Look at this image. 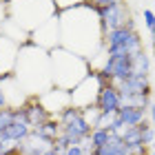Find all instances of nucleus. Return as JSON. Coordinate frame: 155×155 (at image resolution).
Wrapping results in <instances>:
<instances>
[{
	"label": "nucleus",
	"mask_w": 155,
	"mask_h": 155,
	"mask_svg": "<svg viewBox=\"0 0 155 155\" xmlns=\"http://www.w3.org/2000/svg\"><path fill=\"white\" fill-rule=\"evenodd\" d=\"M60 47L73 51L84 60H95L104 51V27L93 7L82 5L58 13Z\"/></svg>",
	"instance_id": "nucleus-1"
},
{
	"label": "nucleus",
	"mask_w": 155,
	"mask_h": 155,
	"mask_svg": "<svg viewBox=\"0 0 155 155\" xmlns=\"http://www.w3.org/2000/svg\"><path fill=\"white\" fill-rule=\"evenodd\" d=\"M16 80L20 82L27 93L42 95L45 91L53 89V73H51V51H45L31 42L20 47L18 64H16Z\"/></svg>",
	"instance_id": "nucleus-2"
},
{
	"label": "nucleus",
	"mask_w": 155,
	"mask_h": 155,
	"mask_svg": "<svg viewBox=\"0 0 155 155\" xmlns=\"http://www.w3.org/2000/svg\"><path fill=\"white\" fill-rule=\"evenodd\" d=\"M51 73H53V87L73 91L91 73V64L89 60L75 55L73 51L58 47L51 51Z\"/></svg>",
	"instance_id": "nucleus-3"
},
{
	"label": "nucleus",
	"mask_w": 155,
	"mask_h": 155,
	"mask_svg": "<svg viewBox=\"0 0 155 155\" xmlns=\"http://www.w3.org/2000/svg\"><path fill=\"white\" fill-rule=\"evenodd\" d=\"M7 2H9V18L29 36L47 20L58 16V7L53 0H7Z\"/></svg>",
	"instance_id": "nucleus-4"
},
{
	"label": "nucleus",
	"mask_w": 155,
	"mask_h": 155,
	"mask_svg": "<svg viewBox=\"0 0 155 155\" xmlns=\"http://www.w3.org/2000/svg\"><path fill=\"white\" fill-rule=\"evenodd\" d=\"M144 51L142 38L133 27H124V29H113L104 31V53L107 58H126V55H135Z\"/></svg>",
	"instance_id": "nucleus-5"
},
{
	"label": "nucleus",
	"mask_w": 155,
	"mask_h": 155,
	"mask_svg": "<svg viewBox=\"0 0 155 155\" xmlns=\"http://www.w3.org/2000/svg\"><path fill=\"white\" fill-rule=\"evenodd\" d=\"M102 87H104L102 75L97 73V71H91V73L71 91V107L80 109V111L93 109L95 104H97V97H100Z\"/></svg>",
	"instance_id": "nucleus-6"
},
{
	"label": "nucleus",
	"mask_w": 155,
	"mask_h": 155,
	"mask_svg": "<svg viewBox=\"0 0 155 155\" xmlns=\"http://www.w3.org/2000/svg\"><path fill=\"white\" fill-rule=\"evenodd\" d=\"M29 42L36 45V47H40V49H45V51L58 49L60 47V18L53 16L51 20H47L42 27H38V29L29 36Z\"/></svg>",
	"instance_id": "nucleus-7"
},
{
	"label": "nucleus",
	"mask_w": 155,
	"mask_h": 155,
	"mask_svg": "<svg viewBox=\"0 0 155 155\" xmlns=\"http://www.w3.org/2000/svg\"><path fill=\"white\" fill-rule=\"evenodd\" d=\"M100 16V22L104 27V31H113V29H124V27H133V18L126 2L113 5V7H104V9H95Z\"/></svg>",
	"instance_id": "nucleus-8"
},
{
	"label": "nucleus",
	"mask_w": 155,
	"mask_h": 155,
	"mask_svg": "<svg viewBox=\"0 0 155 155\" xmlns=\"http://www.w3.org/2000/svg\"><path fill=\"white\" fill-rule=\"evenodd\" d=\"M20 47L16 40L7 38L0 33V75H13L18 64V55H20Z\"/></svg>",
	"instance_id": "nucleus-9"
},
{
	"label": "nucleus",
	"mask_w": 155,
	"mask_h": 155,
	"mask_svg": "<svg viewBox=\"0 0 155 155\" xmlns=\"http://www.w3.org/2000/svg\"><path fill=\"white\" fill-rule=\"evenodd\" d=\"M38 100L42 102V107H45L51 115H53V113L60 115L64 109L71 107V91H64V89L53 87V89L45 91L42 95H38Z\"/></svg>",
	"instance_id": "nucleus-10"
},
{
	"label": "nucleus",
	"mask_w": 155,
	"mask_h": 155,
	"mask_svg": "<svg viewBox=\"0 0 155 155\" xmlns=\"http://www.w3.org/2000/svg\"><path fill=\"white\" fill-rule=\"evenodd\" d=\"M95 107L100 109V113H109V115L120 113V109H122V95H120V89L113 87V84H109V82H104Z\"/></svg>",
	"instance_id": "nucleus-11"
},
{
	"label": "nucleus",
	"mask_w": 155,
	"mask_h": 155,
	"mask_svg": "<svg viewBox=\"0 0 155 155\" xmlns=\"http://www.w3.org/2000/svg\"><path fill=\"white\" fill-rule=\"evenodd\" d=\"M25 115H27V122L31 124V129H36V126H42L45 122H49L53 115L49 113V111L42 107V102L38 100V97H33V100H29L25 104Z\"/></svg>",
	"instance_id": "nucleus-12"
},
{
	"label": "nucleus",
	"mask_w": 155,
	"mask_h": 155,
	"mask_svg": "<svg viewBox=\"0 0 155 155\" xmlns=\"http://www.w3.org/2000/svg\"><path fill=\"white\" fill-rule=\"evenodd\" d=\"M146 113H149V109H142V107H124L120 109V117H122L124 126L129 129V126H140L146 122Z\"/></svg>",
	"instance_id": "nucleus-13"
},
{
	"label": "nucleus",
	"mask_w": 155,
	"mask_h": 155,
	"mask_svg": "<svg viewBox=\"0 0 155 155\" xmlns=\"http://www.w3.org/2000/svg\"><path fill=\"white\" fill-rule=\"evenodd\" d=\"M95 155H129V146L124 144V140L120 137L117 133H113L109 142L104 144L100 151H95Z\"/></svg>",
	"instance_id": "nucleus-14"
},
{
	"label": "nucleus",
	"mask_w": 155,
	"mask_h": 155,
	"mask_svg": "<svg viewBox=\"0 0 155 155\" xmlns=\"http://www.w3.org/2000/svg\"><path fill=\"white\" fill-rule=\"evenodd\" d=\"M111 135H113V133L111 131H107V129H93L91 131V135H89V144H91V151H100L104 144L109 142L111 140Z\"/></svg>",
	"instance_id": "nucleus-15"
},
{
	"label": "nucleus",
	"mask_w": 155,
	"mask_h": 155,
	"mask_svg": "<svg viewBox=\"0 0 155 155\" xmlns=\"http://www.w3.org/2000/svg\"><path fill=\"white\" fill-rule=\"evenodd\" d=\"M120 137L124 140L126 146H135V144H142V124L140 126H129L120 133Z\"/></svg>",
	"instance_id": "nucleus-16"
},
{
	"label": "nucleus",
	"mask_w": 155,
	"mask_h": 155,
	"mask_svg": "<svg viewBox=\"0 0 155 155\" xmlns=\"http://www.w3.org/2000/svg\"><path fill=\"white\" fill-rule=\"evenodd\" d=\"M133 67H135V73L149 75V71H151V58H149V53H146V51L135 53V58H133Z\"/></svg>",
	"instance_id": "nucleus-17"
},
{
	"label": "nucleus",
	"mask_w": 155,
	"mask_h": 155,
	"mask_svg": "<svg viewBox=\"0 0 155 155\" xmlns=\"http://www.w3.org/2000/svg\"><path fill=\"white\" fill-rule=\"evenodd\" d=\"M142 144L144 146H149V149H153V144H155V129H153V124H142Z\"/></svg>",
	"instance_id": "nucleus-18"
},
{
	"label": "nucleus",
	"mask_w": 155,
	"mask_h": 155,
	"mask_svg": "<svg viewBox=\"0 0 155 155\" xmlns=\"http://www.w3.org/2000/svg\"><path fill=\"white\" fill-rule=\"evenodd\" d=\"M13 120H16V109H0V135Z\"/></svg>",
	"instance_id": "nucleus-19"
},
{
	"label": "nucleus",
	"mask_w": 155,
	"mask_h": 155,
	"mask_svg": "<svg viewBox=\"0 0 155 155\" xmlns=\"http://www.w3.org/2000/svg\"><path fill=\"white\" fill-rule=\"evenodd\" d=\"M58 11H64V9H73V7H82L87 5V0H53Z\"/></svg>",
	"instance_id": "nucleus-20"
},
{
	"label": "nucleus",
	"mask_w": 155,
	"mask_h": 155,
	"mask_svg": "<svg viewBox=\"0 0 155 155\" xmlns=\"http://www.w3.org/2000/svg\"><path fill=\"white\" fill-rule=\"evenodd\" d=\"M89 153H93V151H91V146H87V142L84 144H73L64 151V155H89Z\"/></svg>",
	"instance_id": "nucleus-21"
},
{
	"label": "nucleus",
	"mask_w": 155,
	"mask_h": 155,
	"mask_svg": "<svg viewBox=\"0 0 155 155\" xmlns=\"http://www.w3.org/2000/svg\"><path fill=\"white\" fill-rule=\"evenodd\" d=\"M124 0H87L89 7L93 9H104V7H113V5H122Z\"/></svg>",
	"instance_id": "nucleus-22"
},
{
	"label": "nucleus",
	"mask_w": 155,
	"mask_h": 155,
	"mask_svg": "<svg viewBox=\"0 0 155 155\" xmlns=\"http://www.w3.org/2000/svg\"><path fill=\"white\" fill-rule=\"evenodd\" d=\"M144 25H146V29H149V33L155 38V13L151 9H144Z\"/></svg>",
	"instance_id": "nucleus-23"
},
{
	"label": "nucleus",
	"mask_w": 155,
	"mask_h": 155,
	"mask_svg": "<svg viewBox=\"0 0 155 155\" xmlns=\"http://www.w3.org/2000/svg\"><path fill=\"white\" fill-rule=\"evenodd\" d=\"M7 20H9V2H7V0H0V31H2V27L7 25Z\"/></svg>",
	"instance_id": "nucleus-24"
},
{
	"label": "nucleus",
	"mask_w": 155,
	"mask_h": 155,
	"mask_svg": "<svg viewBox=\"0 0 155 155\" xmlns=\"http://www.w3.org/2000/svg\"><path fill=\"white\" fill-rule=\"evenodd\" d=\"M129 155H149V146H144V144L129 146Z\"/></svg>",
	"instance_id": "nucleus-25"
},
{
	"label": "nucleus",
	"mask_w": 155,
	"mask_h": 155,
	"mask_svg": "<svg viewBox=\"0 0 155 155\" xmlns=\"http://www.w3.org/2000/svg\"><path fill=\"white\" fill-rule=\"evenodd\" d=\"M0 109H9V104H7V95H5V89H2V82H0Z\"/></svg>",
	"instance_id": "nucleus-26"
},
{
	"label": "nucleus",
	"mask_w": 155,
	"mask_h": 155,
	"mask_svg": "<svg viewBox=\"0 0 155 155\" xmlns=\"http://www.w3.org/2000/svg\"><path fill=\"white\" fill-rule=\"evenodd\" d=\"M31 155H60L55 149H45V151H38V153H31Z\"/></svg>",
	"instance_id": "nucleus-27"
},
{
	"label": "nucleus",
	"mask_w": 155,
	"mask_h": 155,
	"mask_svg": "<svg viewBox=\"0 0 155 155\" xmlns=\"http://www.w3.org/2000/svg\"><path fill=\"white\" fill-rule=\"evenodd\" d=\"M149 115H151V124H153V129H155V102H151V107H149Z\"/></svg>",
	"instance_id": "nucleus-28"
},
{
	"label": "nucleus",
	"mask_w": 155,
	"mask_h": 155,
	"mask_svg": "<svg viewBox=\"0 0 155 155\" xmlns=\"http://www.w3.org/2000/svg\"><path fill=\"white\" fill-rule=\"evenodd\" d=\"M149 155H155V146H153V149H149Z\"/></svg>",
	"instance_id": "nucleus-29"
},
{
	"label": "nucleus",
	"mask_w": 155,
	"mask_h": 155,
	"mask_svg": "<svg viewBox=\"0 0 155 155\" xmlns=\"http://www.w3.org/2000/svg\"><path fill=\"white\" fill-rule=\"evenodd\" d=\"M0 155H5V153H2V151H0Z\"/></svg>",
	"instance_id": "nucleus-30"
}]
</instances>
